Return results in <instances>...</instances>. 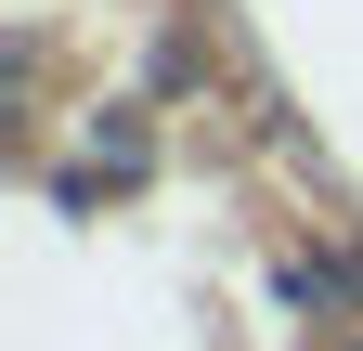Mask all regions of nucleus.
I'll return each mask as SVG.
<instances>
[{
  "instance_id": "1",
  "label": "nucleus",
  "mask_w": 363,
  "mask_h": 351,
  "mask_svg": "<svg viewBox=\"0 0 363 351\" xmlns=\"http://www.w3.org/2000/svg\"><path fill=\"white\" fill-rule=\"evenodd\" d=\"M91 156H104L117 183H143V169H156V144H143V104H104V117H91Z\"/></svg>"
},
{
  "instance_id": "2",
  "label": "nucleus",
  "mask_w": 363,
  "mask_h": 351,
  "mask_svg": "<svg viewBox=\"0 0 363 351\" xmlns=\"http://www.w3.org/2000/svg\"><path fill=\"white\" fill-rule=\"evenodd\" d=\"M272 286H286V313H337V274H325V260H286Z\"/></svg>"
}]
</instances>
